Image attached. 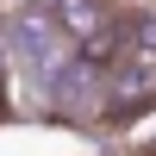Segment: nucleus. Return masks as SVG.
Segmentation results:
<instances>
[{
    "mask_svg": "<svg viewBox=\"0 0 156 156\" xmlns=\"http://www.w3.org/2000/svg\"><path fill=\"white\" fill-rule=\"evenodd\" d=\"M6 50L19 62H31L37 75H62L75 62V44H69V31L56 25V12H50V0H37V6H19L6 19Z\"/></svg>",
    "mask_w": 156,
    "mask_h": 156,
    "instance_id": "obj_1",
    "label": "nucleus"
},
{
    "mask_svg": "<svg viewBox=\"0 0 156 156\" xmlns=\"http://www.w3.org/2000/svg\"><path fill=\"white\" fill-rule=\"evenodd\" d=\"M12 106V50H0V112Z\"/></svg>",
    "mask_w": 156,
    "mask_h": 156,
    "instance_id": "obj_2",
    "label": "nucleus"
},
{
    "mask_svg": "<svg viewBox=\"0 0 156 156\" xmlns=\"http://www.w3.org/2000/svg\"><path fill=\"white\" fill-rule=\"evenodd\" d=\"M119 156H156V150H119Z\"/></svg>",
    "mask_w": 156,
    "mask_h": 156,
    "instance_id": "obj_3",
    "label": "nucleus"
}]
</instances>
